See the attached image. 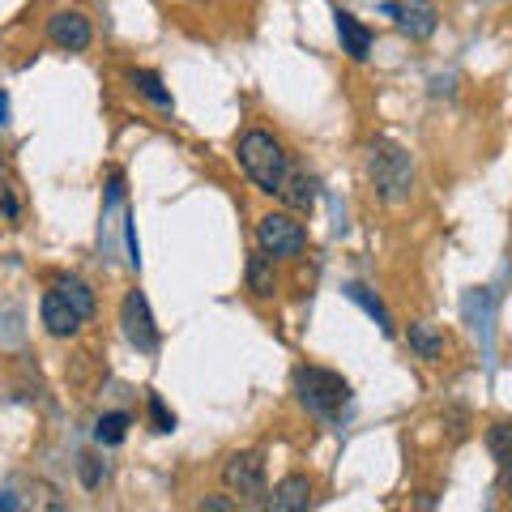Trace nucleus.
Returning <instances> with one entry per match:
<instances>
[{
    "instance_id": "obj_1",
    "label": "nucleus",
    "mask_w": 512,
    "mask_h": 512,
    "mask_svg": "<svg viewBox=\"0 0 512 512\" xmlns=\"http://www.w3.org/2000/svg\"><path fill=\"white\" fill-rule=\"evenodd\" d=\"M239 167H244V175L256 188L274 197V192L282 188V180H286V171H291V154L282 150V141L274 133L248 128V133L239 137Z\"/></svg>"
},
{
    "instance_id": "obj_2",
    "label": "nucleus",
    "mask_w": 512,
    "mask_h": 512,
    "mask_svg": "<svg viewBox=\"0 0 512 512\" xmlns=\"http://www.w3.org/2000/svg\"><path fill=\"white\" fill-rule=\"evenodd\" d=\"M367 180L376 184L380 201H406L410 188H414V167H410V154L402 146H393V141H372L367 146Z\"/></svg>"
},
{
    "instance_id": "obj_3",
    "label": "nucleus",
    "mask_w": 512,
    "mask_h": 512,
    "mask_svg": "<svg viewBox=\"0 0 512 512\" xmlns=\"http://www.w3.org/2000/svg\"><path fill=\"white\" fill-rule=\"evenodd\" d=\"M295 397L303 402V410L320 414V419H338L350 402V384L338 372H329V367H299Z\"/></svg>"
},
{
    "instance_id": "obj_4",
    "label": "nucleus",
    "mask_w": 512,
    "mask_h": 512,
    "mask_svg": "<svg viewBox=\"0 0 512 512\" xmlns=\"http://www.w3.org/2000/svg\"><path fill=\"white\" fill-rule=\"evenodd\" d=\"M256 244H261L265 256L282 261V256H299L308 248V231H303V222L295 214H265L256 222Z\"/></svg>"
},
{
    "instance_id": "obj_5",
    "label": "nucleus",
    "mask_w": 512,
    "mask_h": 512,
    "mask_svg": "<svg viewBox=\"0 0 512 512\" xmlns=\"http://www.w3.org/2000/svg\"><path fill=\"white\" fill-rule=\"evenodd\" d=\"M120 329H124V338L141 350V355L158 350V329H154V316H150V299L141 291L124 295V303H120Z\"/></svg>"
},
{
    "instance_id": "obj_6",
    "label": "nucleus",
    "mask_w": 512,
    "mask_h": 512,
    "mask_svg": "<svg viewBox=\"0 0 512 512\" xmlns=\"http://www.w3.org/2000/svg\"><path fill=\"white\" fill-rule=\"evenodd\" d=\"M222 483H227V491L244 495V500L265 495V457L261 453H235V457H227V466H222Z\"/></svg>"
},
{
    "instance_id": "obj_7",
    "label": "nucleus",
    "mask_w": 512,
    "mask_h": 512,
    "mask_svg": "<svg viewBox=\"0 0 512 512\" xmlns=\"http://www.w3.org/2000/svg\"><path fill=\"white\" fill-rule=\"evenodd\" d=\"M384 13L397 22V30L410 39H431L440 26V13L431 0H393V5H384Z\"/></svg>"
},
{
    "instance_id": "obj_8",
    "label": "nucleus",
    "mask_w": 512,
    "mask_h": 512,
    "mask_svg": "<svg viewBox=\"0 0 512 512\" xmlns=\"http://www.w3.org/2000/svg\"><path fill=\"white\" fill-rule=\"evenodd\" d=\"M47 39H52L60 52H86V47L94 43V26L86 13L77 9H60L47 18Z\"/></svg>"
},
{
    "instance_id": "obj_9",
    "label": "nucleus",
    "mask_w": 512,
    "mask_h": 512,
    "mask_svg": "<svg viewBox=\"0 0 512 512\" xmlns=\"http://www.w3.org/2000/svg\"><path fill=\"white\" fill-rule=\"evenodd\" d=\"M39 316H43V329L52 333V338H73V333L86 325V320L77 316V312H73L69 303H64L56 291H47V295H43V303H39Z\"/></svg>"
},
{
    "instance_id": "obj_10",
    "label": "nucleus",
    "mask_w": 512,
    "mask_h": 512,
    "mask_svg": "<svg viewBox=\"0 0 512 512\" xmlns=\"http://www.w3.org/2000/svg\"><path fill=\"white\" fill-rule=\"evenodd\" d=\"M333 18H338V39H342V52H346L350 60H367V56H372V30H367V26L355 18V13L338 9Z\"/></svg>"
},
{
    "instance_id": "obj_11",
    "label": "nucleus",
    "mask_w": 512,
    "mask_h": 512,
    "mask_svg": "<svg viewBox=\"0 0 512 512\" xmlns=\"http://www.w3.org/2000/svg\"><path fill=\"white\" fill-rule=\"evenodd\" d=\"M274 512H303L312 508V483L303 474H286L282 483L274 487V500H269Z\"/></svg>"
},
{
    "instance_id": "obj_12",
    "label": "nucleus",
    "mask_w": 512,
    "mask_h": 512,
    "mask_svg": "<svg viewBox=\"0 0 512 512\" xmlns=\"http://www.w3.org/2000/svg\"><path fill=\"white\" fill-rule=\"evenodd\" d=\"M52 291H56L64 303H69V308H73L77 316H82V320H90V316H94V308H99V299H94V291H90V286H86L82 278H73V274H60V278L52 282Z\"/></svg>"
},
{
    "instance_id": "obj_13",
    "label": "nucleus",
    "mask_w": 512,
    "mask_h": 512,
    "mask_svg": "<svg viewBox=\"0 0 512 512\" xmlns=\"http://www.w3.org/2000/svg\"><path fill=\"white\" fill-rule=\"evenodd\" d=\"M278 197L291 205L295 214H308L312 205H316V180L312 175H303V171H286V180L278 188Z\"/></svg>"
},
{
    "instance_id": "obj_14",
    "label": "nucleus",
    "mask_w": 512,
    "mask_h": 512,
    "mask_svg": "<svg viewBox=\"0 0 512 512\" xmlns=\"http://www.w3.org/2000/svg\"><path fill=\"white\" fill-rule=\"evenodd\" d=\"M248 291L256 299H274L278 295V269H274V256L256 252L248 256Z\"/></svg>"
},
{
    "instance_id": "obj_15",
    "label": "nucleus",
    "mask_w": 512,
    "mask_h": 512,
    "mask_svg": "<svg viewBox=\"0 0 512 512\" xmlns=\"http://www.w3.org/2000/svg\"><path fill=\"white\" fill-rule=\"evenodd\" d=\"M406 342H410V350H414L419 359H440V355H444V338H440V333L431 329V325H423V320H419V325H410Z\"/></svg>"
},
{
    "instance_id": "obj_16",
    "label": "nucleus",
    "mask_w": 512,
    "mask_h": 512,
    "mask_svg": "<svg viewBox=\"0 0 512 512\" xmlns=\"http://www.w3.org/2000/svg\"><path fill=\"white\" fill-rule=\"evenodd\" d=\"M128 427H133V414H124V410H116V414H103L99 423H94V440L99 444H124V436H128Z\"/></svg>"
},
{
    "instance_id": "obj_17",
    "label": "nucleus",
    "mask_w": 512,
    "mask_h": 512,
    "mask_svg": "<svg viewBox=\"0 0 512 512\" xmlns=\"http://www.w3.org/2000/svg\"><path fill=\"white\" fill-rule=\"evenodd\" d=\"M487 448H491L495 466H500L504 474H512V423H495L487 431Z\"/></svg>"
},
{
    "instance_id": "obj_18",
    "label": "nucleus",
    "mask_w": 512,
    "mask_h": 512,
    "mask_svg": "<svg viewBox=\"0 0 512 512\" xmlns=\"http://www.w3.org/2000/svg\"><path fill=\"white\" fill-rule=\"evenodd\" d=\"M128 82H133L141 94H146L154 107H167V111H171V94L163 90V82H158V73H150V69H133V73H128Z\"/></svg>"
},
{
    "instance_id": "obj_19",
    "label": "nucleus",
    "mask_w": 512,
    "mask_h": 512,
    "mask_svg": "<svg viewBox=\"0 0 512 512\" xmlns=\"http://www.w3.org/2000/svg\"><path fill=\"white\" fill-rule=\"evenodd\" d=\"M350 299H355V303H363V308L367 312H372L376 316V325L384 329V338H393V316L389 312H384V303L380 299H372V295H367V286H350V291H346Z\"/></svg>"
},
{
    "instance_id": "obj_20",
    "label": "nucleus",
    "mask_w": 512,
    "mask_h": 512,
    "mask_svg": "<svg viewBox=\"0 0 512 512\" xmlns=\"http://www.w3.org/2000/svg\"><path fill=\"white\" fill-rule=\"evenodd\" d=\"M18 218H22V205H18V197H13V188L0 180V227H13Z\"/></svg>"
},
{
    "instance_id": "obj_21",
    "label": "nucleus",
    "mask_w": 512,
    "mask_h": 512,
    "mask_svg": "<svg viewBox=\"0 0 512 512\" xmlns=\"http://www.w3.org/2000/svg\"><path fill=\"white\" fill-rule=\"evenodd\" d=\"M150 419H154V431H171L175 427V414H167V406H163V397L158 393H150Z\"/></svg>"
},
{
    "instance_id": "obj_22",
    "label": "nucleus",
    "mask_w": 512,
    "mask_h": 512,
    "mask_svg": "<svg viewBox=\"0 0 512 512\" xmlns=\"http://www.w3.org/2000/svg\"><path fill=\"white\" fill-rule=\"evenodd\" d=\"M82 483L86 487H99L103 483V470H99V461H94V457H82Z\"/></svg>"
},
{
    "instance_id": "obj_23",
    "label": "nucleus",
    "mask_w": 512,
    "mask_h": 512,
    "mask_svg": "<svg viewBox=\"0 0 512 512\" xmlns=\"http://www.w3.org/2000/svg\"><path fill=\"white\" fill-rule=\"evenodd\" d=\"M201 508H210V512H227V508H231V504H227V500H205V504H201Z\"/></svg>"
},
{
    "instance_id": "obj_24",
    "label": "nucleus",
    "mask_w": 512,
    "mask_h": 512,
    "mask_svg": "<svg viewBox=\"0 0 512 512\" xmlns=\"http://www.w3.org/2000/svg\"><path fill=\"white\" fill-rule=\"evenodd\" d=\"M5 120H9V99L0 94V124H5Z\"/></svg>"
}]
</instances>
